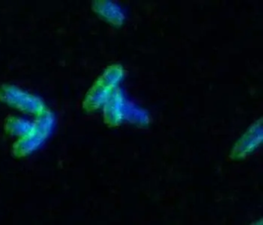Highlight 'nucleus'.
Returning a JSON list of instances; mask_svg holds the SVG:
<instances>
[{"mask_svg": "<svg viewBox=\"0 0 263 225\" xmlns=\"http://www.w3.org/2000/svg\"><path fill=\"white\" fill-rule=\"evenodd\" d=\"M123 76V69L120 65H112L99 76L86 94L83 102V108L92 112L100 108L107 100L112 91L117 89Z\"/></svg>", "mask_w": 263, "mask_h": 225, "instance_id": "f257e3e1", "label": "nucleus"}, {"mask_svg": "<svg viewBox=\"0 0 263 225\" xmlns=\"http://www.w3.org/2000/svg\"><path fill=\"white\" fill-rule=\"evenodd\" d=\"M0 101L24 113L37 114V112H42V108L37 107L39 102L35 97L11 85L0 86Z\"/></svg>", "mask_w": 263, "mask_h": 225, "instance_id": "f03ea898", "label": "nucleus"}, {"mask_svg": "<svg viewBox=\"0 0 263 225\" xmlns=\"http://www.w3.org/2000/svg\"><path fill=\"white\" fill-rule=\"evenodd\" d=\"M262 141V117L254 122L245 135L233 147L230 159H242L249 156L259 146Z\"/></svg>", "mask_w": 263, "mask_h": 225, "instance_id": "7ed1b4c3", "label": "nucleus"}, {"mask_svg": "<svg viewBox=\"0 0 263 225\" xmlns=\"http://www.w3.org/2000/svg\"><path fill=\"white\" fill-rule=\"evenodd\" d=\"M37 125H33L27 134L20 137L12 146V153L16 157H24L33 151L45 138V131H39Z\"/></svg>", "mask_w": 263, "mask_h": 225, "instance_id": "20e7f679", "label": "nucleus"}, {"mask_svg": "<svg viewBox=\"0 0 263 225\" xmlns=\"http://www.w3.org/2000/svg\"><path fill=\"white\" fill-rule=\"evenodd\" d=\"M123 101L120 90L116 89L104 104V122L109 127H117L122 120Z\"/></svg>", "mask_w": 263, "mask_h": 225, "instance_id": "39448f33", "label": "nucleus"}, {"mask_svg": "<svg viewBox=\"0 0 263 225\" xmlns=\"http://www.w3.org/2000/svg\"><path fill=\"white\" fill-rule=\"evenodd\" d=\"M93 9L112 25L121 26L125 19L122 10L114 2H93Z\"/></svg>", "mask_w": 263, "mask_h": 225, "instance_id": "423d86ee", "label": "nucleus"}, {"mask_svg": "<svg viewBox=\"0 0 263 225\" xmlns=\"http://www.w3.org/2000/svg\"><path fill=\"white\" fill-rule=\"evenodd\" d=\"M33 125L20 117L9 115L4 123V130L7 134L14 136H23L30 131Z\"/></svg>", "mask_w": 263, "mask_h": 225, "instance_id": "0eeeda50", "label": "nucleus"}]
</instances>
